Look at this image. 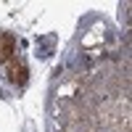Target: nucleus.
Instances as JSON below:
<instances>
[{
    "label": "nucleus",
    "mask_w": 132,
    "mask_h": 132,
    "mask_svg": "<svg viewBox=\"0 0 132 132\" xmlns=\"http://www.w3.org/2000/svg\"><path fill=\"white\" fill-rule=\"evenodd\" d=\"M11 50H13V37L11 35H0V61L8 58Z\"/></svg>",
    "instance_id": "nucleus-1"
}]
</instances>
